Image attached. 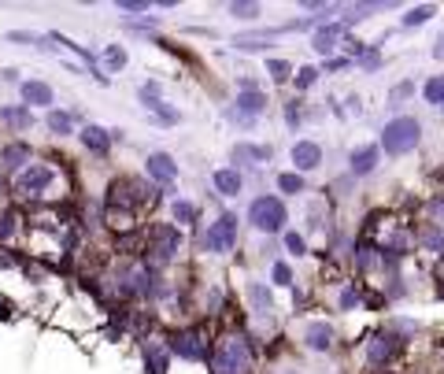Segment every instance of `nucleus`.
<instances>
[{
	"instance_id": "1",
	"label": "nucleus",
	"mask_w": 444,
	"mask_h": 374,
	"mask_svg": "<svg viewBox=\"0 0 444 374\" xmlns=\"http://www.w3.org/2000/svg\"><path fill=\"white\" fill-rule=\"evenodd\" d=\"M419 137H422L419 119H411V115H400V119H393L389 126H385L381 145H385V152H389V156H404V152H411L414 145H419Z\"/></svg>"
},
{
	"instance_id": "2",
	"label": "nucleus",
	"mask_w": 444,
	"mask_h": 374,
	"mask_svg": "<svg viewBox=\"0 0 444 374\" xmlns=\"http://www.w3.org/2000/svg\"><path fill=\"white\" fill-rule=\"evenodd\" d=\"M252 367V344L245 337H226L215 356V374H245Z\"/></svg>"
},
{
	"instance_id": "3",
	"label": "nucleus",
	"mask_w": 444,
	"mask_h": 374,
	"mask_svg": "<svg viewBox=\"0 0 444 374\" xmlns=\"http://www.w3.org/2000/svg\"><path fill=\"white\" fill-rule=\"evenodd\" d=\"M248 219L255 230H263V234H278V230L285 226V219H289V211H285V204L278 197H255L252 208H248Z\"/></svg>"
},
{
	"instance_id": "4",
	"label": "nucleus",
	"mask_w": 444,
	"mask_h": 374,
	"mask_svg": "<svg viewBox=\"0 0 444 374\" xmlns=\"http://www.w3.org/2000/svg\"><path fill=\"white\" fill-rule=\"evenodd\" d=\"M234 241H237V215L222 211L219 219L211 223V230H208V252H230Z\"/></svg>"
},
{
	"instance_id": "5",
	"label": "nucleus",
	"mask_w": 444,
	"mask_h": 374,
	"mask_svg": "<svg viewBox=\"0 0 444 374\" xmlns=\"http://www.w3.org/2000/svg\"><path fill=\"white\" fill-rule=\"evenodd\" d=\"M52 178H56V170L49 167V163H34V167H26L23 175L15 178V189L23 193V197H41L52 185Z\"/></svg>"
},
{
	"instance_id": "6",
	"label": "nucleus",
	"mask_w": 444,
	"mask_h": 374,
	"mask_svg": "<svg viewBox=\"0 0 444 374\" xmlns=\"http://www.w3.org/2000/svg\"><path fill=\"white\" fill-rule=\"evenodd\" d=\"M267 108V96L255 89L252 82H241V96H237V111H241V119H255V115H260Z\"/></svg>"
},
{
	"instance_id": "7",
	"label": "nucleus",
	"mask_w": 444,
	"mask_h": 374,
	"mask_svg": "<svg viewBox=\"0 0 444 374\" xmlns=\"http://www.w3.org/2000/svg\"><path fill=\"white\" fill-rule=\"evenodd\" d=\"M170 349H175L178 356H185V359H204V356H208V349H204V341H200L196 330L175 334V337H170Z\"/></svg>"
},
{
	"instance_id": "8",
	"label": "nucleus",
	"mask_w": 444,
	"mask_h": 374,
	"mask_svg": "<svg viewBox=\"0 0 444 374\" xmlns=\"http://www.w3.org/2000/svg\"><path fill=\"white\" fill-rule=\"evenodd\" d=\"M152 252H156V260H170V256L178 252V230L175 226H156Z\"/></svg>"
},
{
	"instance_id": "9",
	"label": "nucleus",
	"mask_w": 444,
	"mask_h": 374,
	"mask_svg": "<svg viewBox=\"0 0 444 374\" xmlns=\"http://www.w3.org/2000/svg\"><path fill=\"white\" fill-rule=\"evenodd\" d=\"M393 356H396V341H393V337L378 334V337H370V341H367V359H370L374 367H385Z\"/></svg>"
},
{
	"instance_id": "10",
	"label": "nucleus",
	"mask_w": 444,
	"mask_h": 374,
	"mask_svg": "<svg viewBox=\"0 0 444 374\" xmlns=\"http://www.w3.org/2000/svg\"><path fill=\"white\" fill-rule=\"evenodd\" d=\"M293 163H296V170H315L322 163V149L315 145V141H296L293 145Z\"/></svg>"
},
{
	"instance_id": "11",
	"label": "nucleus",
	"mask_w": 444,
	"mask_h": 374,
	"mask_svg": "<svg viewBox=\"0 0 444 374\" xmlns=\"http://www.w3.org/2000/svg\"><path fill=\"white\" fill-rule=\"evenodd\" d=\"M304 337H307V349H315V352H329V349H334V326H329V323H311Z\"/></svg>"
},
{
	"instance_id": "12",
	"label": "nucleus",
	"mask_w": 444,
	"mask_h": 374,
	"mask_svg": "<svg viewBox=\"0 0 444 374\" xmlns=\"http://www.w3.org/2000/svg\"><path fill=\"white\" fill-rule=\"evenodd\" d=\"M348 163H352V175H370L378 167V145H360L348 156Z\"/></svg>"
},
{
	"instance_id": "13",
	"label": "nucleus",
	"mask_w": 444,
	"mask_h": 374,
	"mask_svg": "<svg viewBox=\"0 0 444 374\" xmlns=\"http://www.w3.org/2000/svg\"><path fill=\"white\" fill-rule=\"evenodd\" d=\"M23 104L26 108L52 104V85H45V82H23Z\"/></svg>"
},
{
	"instance_id": "14",
	"label": "nucleus",
	"mask_w": 444,
	"mask_h": 374,
	"mask_svg": "<svg viewBox=\"0 0 444 374\" xmlns=\"http://www.w3.org/2000/svg\"><path fill=\"white\" fill-rule=\"evenodd\" d=\"M148 175H152V178H160V182H175L178 163L170 160L167 152H152V156H148Z\"/></svg>"
},
{
	"instance_id": "15",
	"label": "nucleus",
	"mask_w": 444,
	"mask_h": 374,
	"mask_svg": "<svg viewBox=\"0 0 444 374\" xmlns=\"http://www.w3.org/2000/svg\"><path fill=\"white\" fill-rule=\"evenodd\" d=\"M78 137H82V145L89 149V152H96V156H104V152L111 149V134L100 130V126H85Z\"/></svg>"
},
{
	"instance_id": "16",
	"label": "nucleus",
	"mask_w": 444,
	"mask_h": 374,
	"mask_svg": "<svg viewBox=\"0 0 444 374\" xmlns=\"http://www.w3.org/2000/svg\"><path fill=\"white\" fill-rule=\"evenodd\" d=\"M215 189H219L222 197H237V193H241V175H237L234 167L215 170Z\"/></svg>"
},
{
	"instance_id": "17",
	"label": "nucleus",
	"mask_w": 444,
	"mask_h": 374,
	"mask_svg": "<svg viewBox=\"0 0 444 374\" xmlns=\"http://www.w3.org/2000/svg\"><path fill=\"white\" fill-rule=\"evenodd\" d=\"M0 119H4L8 126H19V130H26V126L34 123V115H30V108H26V104H19V108H0Z\"/></svg>"
},
{
	"instance_id": "18",
	"label": "nucleus",
	"mask_w": 444,
	"mask_h": 374,
	"mask_svg": "<svg viewBox=\"0 0 444 374\" xmlns=\"http://www.w3.org/2000/svg\"><path fill=\"white\" fill-rule=\"evenodd\" d=\"M337 37H341V26H329V30H319L311 37V45H315V52H334V45H337Z\"/></svg>"
},
{
	"instance_id": "19",
	"label": "nucleus",
	"mask_w": 444,
	"mask_h": 374,
	"mask_svg": "<svg viewBox=\"0 0 444 374\" xmlns=\"http://www.w3.org/2000/svg\"><path fill=\"white\" fill-rule=\"evenodd\" d=\"M234 160L245 163V160H270V149L267 145H237L234 149Z\"/></svg>"
},
{
	"instance_id": "20",
	"label": "nucleus",
	"mask_w": 444,
	"mask_h": 374,
	"mask_svg": "<svg viewBox=\"0 0 444 374\" xmlns=\"http://www.w3.org/2000/svg\"><path fill=\"white\" fill-rule=\"evenodd\" d=\"M45 126H49L52 134H70V130H75V123H70L67 111H49L45 115Z\"/></svg>"
},
{
	"instance_id": "21",
	"label": "nucleus",
	"mask_w": 444,
	"mask_h": 374,
	"mask_svg": "<svg viewBox=\"0 0 444 374\" xmlns=\"http://www.w3.org/2000/svg\"><path fill=\"white\" fill-rule=\"evenodd\" d=\"M145 359H148V370H152V374H163V370H167V352L160 349V344L148 341V344H145Z\"/></svg>"
},
{
	"instance_id": "22",
	"label": "nucleus",
	"mask_w": 444,
	"mask_h": 374,
	"mask_svg": "<svg viewBox=\"0 0 444 374\" xmlns=\"http://www.w3.org/2000/svg\"><path fill=\"white\" fill-rule=\"evenodd\" d=\"M422 93H426V100H429V104H444V75H437V78H429Z\"/></svg>"
},
{
	"instance_id": "23",
	"label": "nucleus",
	"mask_w": 444,
	"mask_h": 374,
	"mask_svg": "<svg viewBox=\"0 0 444 374\" xmlns=\"http://www.w3.org/2000/svg\"><path fill=\"white\" fill-rule=\"evenodd\" d=\"M26 156H30V149H26V145H8V149H4V163H8V167H23Z\"/></svg>"
},
{
	"instance_id": "24",
	"label": "nucleus",
	"mask_w": 444,
	"mask_h": 374,
	"mask_svg": "<svg viewBox=\"0 0 444 374\" xmlns=\"http://www.w3.org/2000/svg\"><path fill=\"white\" fill-rule=\"evenodd\" d=\"M278 189H285V193H304V178H300V175H278Z\"/></svg>"
},
{
	"instance_id": "25",
	"label": "nucleus",
	"mask_w": 444,
	"mask_h": 374,
	"mask_svg": "<svg viewBox=\"0 0 444 374\" xmlns=\"http://www.w3.org/2000/svg\"><path fill=\"white\" fill-rule=\"evenodd\" d=\"M267 70L274 75V82H289V75H293V67L285 60H267Z\"/></svg>"
},
{
	"instance_id": "26",
	"label": "nucleus",
	"mask_w": 444,
	"mask_h": 374,
	"mask_svg": "<svg viewBox=\"0 0 444 374\" xmlns=\"http://www.w3.org/2000/svg\"><path fill=\"white\" fill-rule=\"evenodd\" d=\"M15 223H19L15 211H4V215H0V241H8L11 234H15Z\"/></svg>"
},
{
	"instance_id": "27",
	"label": "nucleus",
	"mask_w": 444,
	"mask_h": 374,
	"mask_svg": "<svg viewBox=\"0 0 444 374\" xmlns=\"http://www.w3.org/2000/svg\"><path fill=\"white\" fill-rule=\"evenodd\" d=\"M175 219L178 223H193L196 219V204H189V200H178V204H175Z\"/></svg>"
},
{
	"instance_id": "28",
	"label": "nucleus",
	"mask_w": 444,
	"mask_h": 374,
	"mask_svg": "<svg viewBox=\"0 0 444 374\" xmlns=\"http://www.w3.org/2000/svg\"><path fill=\"white\" fill-rule=\"evenodd\" d=\"M315 78H319V70H315V67H304V70H300V75L293 78V85H296V89H311Z\"/></svg>"
},
{
	"instance_id": "29",
	"label": "nucleus",
	"mask_w": 444,
	"mask_h": 374,
	"mask_svg": "<svg viewBox=\"0 0 444 374\" xmlns=\"http://www.w3.org/2000/svg\"><path fill=\"white\" fill-rule=\"evenodd\" d=\"M426 19H433V8H414L411 15H404V26H422Z\"/></svg>"
},
{
	"instance_id": "30",
	"label": "nucleus",
	"mask_w": 444,
	"mask_h": 374,
	"mask_svg": "<svg viewBox=\"0 0 444 374\" xmlns=\"http://www.w3.org/2000/svg\"><path fill=\"white\" fill-rule=\"evenodd\" d=\"M248 297L255 300V304H260V311H270V293L263 289V285H252V289H248Z\"/></svg>"
},
{
	"instance_id": "31",
	"label": "nucleus",
	"mask_w": 444,
	"mask_h": 374,
	"mask_svg": "<svg viewBox=\"0 0 444 374\" xmlns=\"http://www.w3.org/2000/svg\"><path fill=\"white\" fill-rule=\"evenodd\" d=\"M230 11L237 19H255L260 15V4H230Z\"/></svg>"
},
{
	"instance_id": "32",
	"label": "nucleus",
	"mask_w": 444,
	"mask_h": 374,
	"mask_svg": "<svg viewBox=\"0 0 444 374\" xmlns=\"http://www.w3.org/2000/svg\"><path fill=\"white\" fill-rule=\"evenodd\" d=\"M285 244H289L293 256H307V244H304V237H300V234H285Z\"/></svg>"
},
{
	"instance_id": "33",
	"label": "nucleus",
	"mask_w": 444,
	"mask_h": 374,
	"mask_svg": "<svg viewBox=\"0 0 444 374\" xmlns=\"http://www.w3.org/2000/svg\"><path fill=\"white\" fill-rule=\"evenodd\" d=\"M108 67H111V70H122V67H126V52L111 45V49H108Z\"/></svg>"
},
{
	"instance_id": "34",
	"label": "nucleus",
	"mask_w": 444,
	"mask_h": 374,
	"mask_svg": "<svg viewBox=\"0 0 444 374\" xmlns=\"http://www.w3.org/2000/svg\"><path fill=\"white\" fill-rule=\"evenodd\" d=\"M274 282H278V285H293V270H289V263H274Z\"/></svg>"
},
{
	"instance_id": "35",
	"label": "nucleus",
	"mask_w": 444,
	"mask_h": 374,
	"mask_svg": "<svg viewBox=\"0 0 444 374\" xmlns=\"http://www.w3.org/2000/svg\"><path fill=\"white\" fill-rule=\"evenodd\" d=\"M337 304L341 308H355V289H345V293L337 297Z\"/></svg>"
},
{
	"instance_id": "36",
	"label": "nucleus",
	"mask_w": 444,
	"mask_h": 374,
	"mask_svg": "<svg viewBox=\"0 0 444 374\" xmlns=\"http://www.w3.org/2000/svg\"><path fill=\"white\" fill-rule=\"evenodd\" d=\"M285 119H289V126H296V123H300V100H293V104H289V111H285Z\"/></svg>"
},
{
	"instance_id": "37",
	"label": "nucleus",
	"mask_w": 444,
	"mask_h": 374,
	"mask_svg": "<svg viewBox=\"0 0 444 374\" xmlns=\"http://www.w3.org/2000/svg\"><path fill=\"white\" fill-rule=\"evenodd\" d=\"M119 8H122V11H145L148 4H145V0H122Z\"/></svg>"
},
{
	"instance_id": "38",
	"label": "nucleus",
	"mask_w": 444,
	"mask_h": 374,
	"mask_svg": "<svg viewBox=\"0 0 444 374\" xmlns=\"http://www.w3.org/2000/svg\"><path fill=\"white\" fill-rule=\"evenodd\" d=\"M404 96H411V85L404 82V85H396V89H393V100H404Z\"/></svg>"
},
{
	"instance_id": "39",
	"label": "nucleus",
	"mask_w": 444,
	"mask_h": 374,
	"mask_svg": "<svg viewBox=\"0 0 444 374\" xmlns=\"http://www.w3.org/2000/svg\"><path fill=\"white\" fill-rule=\"evenodd\" d=\"M433 56H444V37L437 41V49H433Z\"/></svg>"
}]
</instances>
